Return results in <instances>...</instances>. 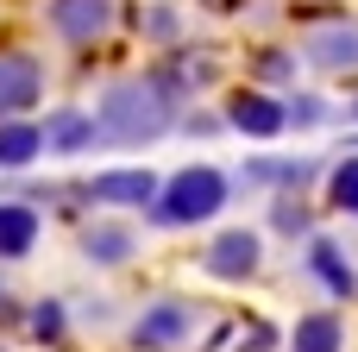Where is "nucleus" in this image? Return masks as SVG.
<instances>
[{
    "label": "nucleus",
    "mask_w": 358,
    "mask_h": 352,
    "mask_svg": "<svg viewBox=\"0 0 358 352\" xmlns=\"http://www.w3.org/2000/svg\"><path fill=\"white\" fill-rule=\"evenodd\" d=\"M164 126H170V94H164V82H113L107 101H101V120H94V132H101V139H120V145L157 139Z\"/></svg>",
    "instance_id": "obj_1"
},
{
    "label": "nucleus",
    "mask_w": 358,
    "mask_h": 352,
    "mask_svg": "<svg viewBox=\"0 0 358 352\" xmlns=\"http://www.w3.org/2000/svg\"><path fill=\"white\" fill-rule=\"evenodd\" d=\"M220 202H227V176L208 170V164H195V170L170 176V189L157 195V220L164 227H195V220L220 214Z\"/></svg>",
    "instance_id": "obj_2"
},
{
    "label": "nucleus",
    "mask_w": 358,
    "mask_h": 352,
    "mask_svg": "<svg viewBox=\"0 0 358 352\" xmlns=\"http://www.w3.org/2000/svg\"><path fill=\"white\" fill-rule=\"evenodd\" d=\"M44 88V69L25 57V50H6L0 57V113H25Z\"/></svg>",
    "instance_id": "obj_3"
},
{
    "label": "nucleus",
    "mask_w": 358,
    "mask_h": 352,
    "mask_svg": "<svg viewBox=\"0 0 358 352\" xmlns=\"http://www.w3.org/2000/svg\"><path fill=\"white\" fill-rule=\"evenodd\" d=\"M107 19H113V0H50V25H57L69 44L101 38V31H107Z\"/></svg>",
    "instance_id": "obj_4"
},
{
    "label": "nucleus",
    "mask_w": 358,
    "mask_h": 352,
    "mask_svg": "<svg viewBox=\"0 0 358 352\" xmlns=\"http://www.w3.org/2000/svg\"><path fill=\"white\" fill-rule=\"evenodd\" d=\"M208 271L214 277H252L258 271V233H220L214 246H208Z\"/></svg>",
    "instance_id": "obj_5"
},
{
    "label": "nucleus",
    "mask_w": 358,
    "mask_h": 352,
    "mask_svg": "<svg viewBox=\"0 0 358 352\" xmlns=\"http://www.w3.org/2000/svg\"><path fill=\"white\" fill-rule=\"evenodd\" d=\"M308 63L321 69H358V25H327L308 38Z\"/></svg>",
    "instance_id": "obj_6"
},
{
    "label": "nucleus",
    "mask_w": 358,
    "mask_h": 352,
    "mask_svg": "<svg viewBox=\"0 0 358 352\" xmlns=\"http://www.w3.org/2000/svg\"><path fill=\"white\" fill-rule=\"evenodd\" d=\"M227 113H233V126H239V132H252V139H271V132H283V126H289V120H283V107H277L271 94H233V107H227Z\"/></svg>",
    "instance_id": "obj_7"
},
{
    "label": "nucleus",
    "mask_w": 358,
    "mask_h": 352,
    "mask_svg": "<svg viewBox=\"0 0 358 352\" xmlns=\"http://www.w3.org/2000/svg\"><path fill=\"white\" fill-rule=\"evenodd\" d=\"M182 334H189V309H182V302H157V309L132 328V340L151 346V352H157V346H176Z\"/></svg>",
    "instance_id": "obj_8"
},
{
    "label": "nucleus",
    "mask_w": 358,
    "mask_h": 352,
    "mask_svg": "<svg viewBox=\"0 0 358 352\" xmlns=\"http://www.w3.org/2000/svg\"><path fill=\"white\" fill-rule=\"evenodd\" d=\"M88 195H94V202H138V208H145V202L157 195V183H151V170H113V176H94Z\"/></svg>",
    "instance_id": "obj_9"
},
{
    "label": "nucleus",
    "mask_w": 358,
    "mask_h": 352,
    "mask_svg": "<svg viewBox=\"0 0 358 352\" xmlns=\"http://www.w3.org/2000/svg\"><path fill=\"white\" fill-rule=\"evenodd\" d=\"M31 239H38V214L19 208V202H6L0 208V258H25Z\"/></svg>",
    "instance_id": "obj_10"
},
{
    "label": "nucleus",
    "mask_w": 358,
    "mask_h": 352,
    "mask_svg": "<svg viewBox=\"0 0 358 352\" xmlns=\"http://www.w3.org/2000/svg\"><path fill=\"white\" fill-rule=\"evenodd\" d=\"M308 265H315V277L334 290V296H352L358 290V277H352V265H346V252L334 246V239H315V252H308Z\"/></svg>",
    "instance_id": "obj_11"
},
{
    "label": "nucleus",
    "mask_w": 358,
    "mask_h": 352,
    "mask_svg": "<svg viewBox=\"0 0 358 352\" xmlns=\"http://www.w3.org/2000/svg\"><path fill=\"white\" fill-rule=\"evenodd\" d=\"M38 151H44V132H38V126H25V120H6V126H0V170L31 164Z\"/></svg>",
    "instance_id": "obj_12"
},
{
    "label": "nucleus",
    "mask_w": 358,
    "mask_h": 352,
    "mask_svg": "<svg viewBox=\"0 0 358 352\" xmlns=\"http://www.w3.org/2000/svg\"><path fill=\"white\" fill-rule=\"evenodd\" d=\"M38 132H44L50 151H82V145H94V113H57V120L38 126Z\"/></svg>",
    "instance_id": "obj_13"
},
{
    "label": "nucleus",
    "mask_w": 358,
    "mask_h": 352,
    "mask_svg": "<svg viewBox=\"0 0 358 352\" xmlns=\"http://www.w3.org/2000/svg\"><path fill=\"white\" fill-rule=\"evenodd\" d=\"M340 321L334 315H308L302 328H296V352H340Z\"/></svg>",
    "instance_id": "obj_14"
},
{
    "label": "nucleus",
    "mask_w": 358,
    "mask_h": 352,
    "mask_svg": "<svg viewBox=\"0 0 358 352\" xmlns=\"http://www.w3.org/2000/svg\"><path fill=\"white\" fill-rule=\"evenodd\" d=\"M132 252V233H120V227H101V233H88V258H101V265H120Z\"/></svg>",
    "instance_id": "obj_15"
},
{
    "label": "nucleus",
    "mask_w": 358,
    "mask_h": 352,
    "mask_svg": "<svg viewBox=\"0 0 358 352\" xmlns=\"http://www.w3.org/2000/svg\"><path fill=\"white\" fill-rule=\"evenodd\" d=\"M334 202H340L346 214H358V157H346V164L334 170Z\"/></svg>",
    "instance_id": "obj_16"
},
{
    "label": "nucleus",
    "mask_w": 358,
    "mask_h": 352,
    "mask_svg": "<svg viewBox=\"0 0 358 352\" xmlns=\"http://www.w3.org/2000/svg\"><path fill=\"white\" fill-rule=\"evenodd\" d=\"M31 334H38V340H57V334H63V309H57V302H44V309L31 315Z\"/></svg>",
    "instance_id": "obj_17"
},
{
    "label": "nucleus",
    "mask_w": 358,
    "mask_h": 352,
    "mask_svg": "<svg viewBox=\"0 0 358 352\" xmlns=\"http://www.w3.org/2000/svg\"><path fill=\"white\" fill-rule=\"evenodd\" d=\"M283 120H296V126H315V120H321V101H296V107H283Z\"/></svg>",
    "instance_id": "obj_18"
},
{
    "label": "nucleus",
    "mask_w": 358,
    "mask_h": 352,
    "mask_svg": "<svg viewBox=\"0 0 358 352\" xmlns=\"http://www.w3.org/2000/svg\"><path fill=\"white\" fill-rule=\"evenodd\" d=\"M302 220H308V214H302V208H296V202H283V208H277V227H283V233H296V227H302Z\"/></svg>",
    "instance_id": "obj_19"
},
{
    "label": "nucleus",
    "mask_w": 358,
    "mask_h": 352,
    "mask_svg": "<svg viewBox=\"0 0 358 352\" xmlns=\"http://www.w3.org/2000/svg\"><path fill=\"white\" fill-rule=\"evenodd\" d=\"M151 31H157V38H176V19H170V13L157 6V13H151Z\"/></svg>",
    "instance_id": "obj_20"
},
{
    "label": "nucleus",
    "mask_w": 358,
    "mask_h": 352,
    "mask_svg": "<svg viewBox=\"0 0 358 352\" xmlns=\"http://www.w3.org/2000/svg\"><path fill=\"white\" fill-rule=\"evenodd\" d=\"M352 120H358V101H352Z\"/></svg>",
    "instance_id": "obj_21"
}]
</instances>
